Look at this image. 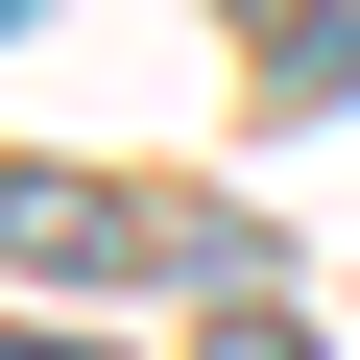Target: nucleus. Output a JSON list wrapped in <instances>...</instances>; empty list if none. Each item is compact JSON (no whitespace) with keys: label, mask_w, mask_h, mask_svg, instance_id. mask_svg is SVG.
Returning a JSON list of instances; mask_svg holds the SVG:
<instances>
[{"label":"nucleus","mask_w":360,"mask_h":360,"mask_svg":"<svg viewBox=\"0 0 360 360\" xmlns=\"http://www.w3.org/2000/svg\"><path fill=\"white\" fill-rule=\"evenodd\" d=\"M0 240H25V264H144L168 217H144V193H96V168H0Z\"/></svg>","instance_id":"f257e3e1"},{"label":"nucleus","mask_w":360,"mask_h":360,"mask_svg":"<svg viewBox=\"0 0 360 360\" xmlns=\"http://www.w3.org/2000/svg\"><path fill=\"white\" fill-rule=\"evenodd\" d=\"M288 96H360V0H336V25H288Z\"/></svg>","instance_id":"f03ea898"},{"label":"nucleus","mask_w":360,"mask_h":360,"mask_svg":"<svg viewBox=\"0 0 360 360\" xmlns=\"http://www.w3.org/2000/svg\"><path fill=\"white\" fill-rule=\"evenodd\" d=\"M193 360H312V336H288V312H217V336H193Z\"/></svg>","instance_id":"7ed1b4c3"},{"label":"nucleus","mask_w":360,"mask_h":360,"mask_svg":"<svg viewBox=\"0 0 360 360\" xmlns=\"http://www.w3.org/2000/svg\"><path fill=\"white\" fill-rule=\"evenodd\" d=\"M0 360H96V336H0Z\"/></svg>","instance_id":"20e7f679"},{"label":"nucleus","mask_w":360,"mask_h":360,"mask_svg":"<svg viewBox=\"0 0 360 360\" xmlns=\"http://www.w3.org/2000/svg\"><path fill=\"white\" fill-rule=\"evenodd\" d=\"M0 25H25V0H0Z\"/></svg>","instance_id":"39448f33"}]
</instances>
